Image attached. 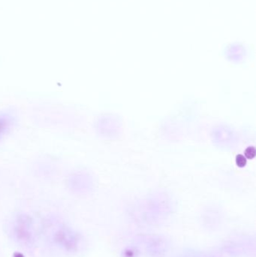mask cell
I'll return each mask as SVG.
<instances>
[{
	"label": "cell",
	"instance_id": "2",
	"mask_svg": "<svg viewBox=\"0 0 256 257\" xmlns=\"http://www.w3.org/2000/svg\"><path fill=\"white\" fill-rule=\"evenodd\" d=\"M245 156L248 159H252L255 156V149L254 147H249L246 149Z\"/></svg>",
	"mask_w": 256,
	"mask_h": 257
},
{
	"label": "cell",
	"instance_id": "1",
	"mask_svg": "<svg viewBox=\"0 0 256 257\" xmlns=\"http://www.w3.org/2000/svg\"><path fill=\"white\" fill-rule=\"evenodd\" d=\"M236 163L239 167H243L246 164V159L242 154H238L236 156Z\"/></svg>",
	"mask_w": 256,
	"mask_h": 257
}]
</instances>
